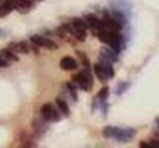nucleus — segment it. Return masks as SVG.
Wrapping results in <instances>:
<instances>
[{
	"label": "nucleus",
	"mask_w": 159,
	"mask_h": 148,
	"mask_svg": "<svg viewBox=\"0 0 159 148\" xmlns=\"http://www.w3.org/2000/svg\"><path fill=\"white\" fill-rule=\"evenodd\" d=\"M135 130L133 128H121L116 126L107 125L102 128V135L106 138H113L120 143H129L135 136Z\"/></svg>",
	"instance_id": "f257e3e1"
},
{
	"label": "nucleus",
	"mask_w": 159,
	"mask_h": 148,
	"mask_svg": "<svg viewBox=\"0 0 159 148\" xmlns=\"http://www.w3.org/2000/svg\"><path fill=\"white\" fill-rule=\"evenodd\" d=\"M94 72H95L96 76L102 82H105V81L109 80V78H112L115 76V70H113L111 62L106 59H102V58H100L99 63L95 64Z\"/></svg>",
	"instance_id": "f03ea898"
},
{
	"label": "nucleus",
	"mask_w": 159,
	"mask_h": 148,
	"mask_svg": "<svg viewBox=\"0 0 159 148\" xmlns=\"http://www.w3.org/2000/svg\"><path fill=\"white\" fill-rule=\"evenodd\" d=\"M74 82L77 86L84 92H89L94 86L93 75L91 73V68H85L83 71L74 76Z\"/></svg>",
	"instance_id": "7ed1b4c3"
},
{
	"label": "nucleus",
	"mask_w": 159,
	"mask_h": 148,
	"mask_svg": "<svg viewBox=\"0 0 159 148\" xmlns=\"http://www.w3.org/2000/svg\"><path fill=\"white\" fill-rule=\"evenodd\" d=\"M40 115H42V118L46 122H49V121L57 122L60 120L58 111L53 108L52 104H50V102H47V104L43 105L42 108H40Z\"/></svg>",
	"instance_id": "20e7f679"
},
{
	"label": "nucleus",
	"mask_w": 159,
	"mask_h": 148,
	"mask_svg": "<svg viewBox=\"0 0 159 148\" xmlns=\"http://www.w3.org/2000/svg\"><path fill=\"white\" fill-rule=\"evenodd\" d=\"M31 42L33 43L36 46H40L44 47L46 49H49V50H56L58 49V45L56 44L53 40L49 39V38L43 37L40 35H33L31 36Z\"/></svg>",
	"instance_id": "39448f33"
},
{
	"label": "nucleus",
	"mask_w": 159,
	"mask_h": 148,
	"mask_svg": "<svg viewBox=\"0 0 159 148\" xmlns=\"http://www.w3.org/2000/svg\"><path fill=\"white\" fill-rule=\"evenodd\" d=\"M122 29V25L115 19L110 18H104L99 21V31H111V32H118Z\"/></svg>",
	"instance_id": "423d86ee"
},
{
	"label": "nucleus",
	"mask_w": 159,
	"mask_h": 148,
	"mask_svg": "<svg viewBox=\"0 0 159 148\" xmlns=\"http://www.w3.org/2000/svg\"><path fill=\"white\" fill-rule=\"evenodd\" d=\"M122 37L123 36L118 34L117 32H111V31H99V34H98V38H99L100 42L108 45H111L113 43L118 42Z\"/></svg>",
	"instance_id": "0eeeda50"
},
{
	"label": "nucleus",
	"mask_w": 159,
	"mask_h": 148,
	"mask_svg": "<svg viewBox=\"0 0 159 148\" xmlns=\"http://www.w3.org/2000/svg\"><path fill=\"white\" fill-rule=\"evenodd\" d=\"M32 6H33L32 0H14V10L22 14L27 13L31 10Z\"/></svg>",
	"instance_id": "6e6552de"
},
{
	"label": "nucleus",
	"mask_w": 159,
	"mask_h": 148,
	"mask_svg": "<svg viewBox=\"0 0 159 148\" xmlns=\"http://www.w3.org/2000/svg\"><path fill=\"white\" fill-rule=\"evenodd\" d=\"M9 48L14 53H29L30 46L26 42H20V43H11L9 44Z\"/></svg>",
	"instance_id": "1a4fd4ad"
},
{
	"label": "nucleus",
	"mask_w": 159,
	"mask_h": 148,
	"mask_svg": "<svg viewBox=\"0 0 159 148\" xmlns=\"http://www.w3.org/2000/svg\"><path fill=\"white\" fill-rule=\"evenodd\" d=\"M60 66L61 69L63 70H66V71H71V70H75L77 69L79 64H77V61L72 57H64L61 59L60 61Z\"/></svg>",
	"instance_id": "9d476101"
},
{
	"label": "nucleus",
	"mask_w": 159,
	"mask_h": 148,
	"mask_svg": "<svg viewBox=\"0 0 159 148\" xmlns=\"http://www.w3.org/2000/svg\"><path fill=\"white\" fill-rule=\"evenodd\" d=\"M100 58L108 60L110 62H115L118 61V53H116L109 47H102L100 48Z\"/></svg>",
	"instance_id": "9b49d317"
},
{
	"label": "nucleus",
	"mask_w": 159,
	"mask_h": 148,
	"mask_svg": "<svg viewBox=\"0 0 159 148\" xmlns=\"http://www.w3.org/2000/svg\"><path fill=\"white\" fill-rule=\"evenodd\" d=\"M33 128L35 131V133L37 134H44L47 131V126H46V121L44 119H35L33 122Z\"/></svg>",
	"instance_id": "f8f14e48"
},
{
	"label": "nucleus",
	"mask_w": 159,
	"mask_h": 148,
	"mask_svg": "<svg viewBox=\"0 0 159 148\" xmlns=\"http://www.w3.org/2000/svg\"><path fill=\"white\" fill-rule=\"evenodd\" d=\"M69 33L72 34V35L74 36L79 42H85L86 36H87L86 31H80V29H76L71 24H69Z\"/></svg>",
	"instance_id": "ddd939ff"
},
{
	"label": "nucleus",
	"mask_w": 159,
	"mask_h": 148,
	"mask_svg": "<svg viewBox=\"0 0 159 148\" xmlns=\"http://www.w3.org/2000/svg\"><path fill=\"white\" fill-rule=\"evenodd\" d=\"M99 19L94 14L89 13L85 16V23L87 24V26H91L95 29H98V31H99Z\"/></svg>",
	"instance_id": "4468645a"
},
{
	"label": "nucleus",
	"mask_w": 159,
	"mask_h": 148,
	"mask_svg": "<svg viewBox=\"0 0 159 148\" xmlns=\"http://www.w3.org/2000/svg\"><path fill=\"white\" fill-rule=\"evenodd\" d=\"M0 56L6 60H11V61H19V57L13 52L11 51L10 49H1L0 50Z\"/></svg>",
	"instance_id": "2eb2a0df"
},
{
	"label": "nucleus",
	"mask_w": 159,
	"mask_h": 148,
	"mask_svg": "<svg viewBox=\"0 0 159 148\" xmlns=\"http://www.w3.org/2000/svg\"><path fill=\"white\" fill-rule=\"evenodd\" d=\"M56 104H57V107L59 108V110L61 111L64 115L70 114V108H69V105L66 104V100L61 99V98H57V99H56Z\"/></svg>",
	"instance_id": "dca6fc26"
},
{
	"label": "nucleus",
	"mask_w": 159,
	"mask_h": 148,
	"mask_svg": "<svg viewBox=\"0 0 159 148\" xmlns=\"http://www.w3.org/2000/svg\"><path fill=\"white\" fill-rule=\"evenodd\" d=\"M71 25L76 29H80V31H86L87 29V24L81 18H73Z\"/></svg>",
	"instance_id": "f3484780"
},
{
	"label": "nucleus",
	"mask_w": 159,
	"mask_h": 148,
	"mask_svg": "<svg viewBox=\"0 0 159 148\" xmlns=\"http://www.w3.org/2000/svg\"><path fill=\"white\" fill-rule=\"evenodd\" d=\"M131 86V84L129 82H120L119 84L117 85V87H116V95L118 96H121L123 93H125L126 91H128V88Z\"/></svg>",
	"instance_id": "a211bd4d"
},
{
	"label": "nucleus",
	"mask_w": 159,
	"mask_h": 148,
	"mask_svg": "<svg viewBox=\"0 0 159 148\" xmlns=\"http://www.w3.org/2000/svg\"><path fill=\"white\" fill-rule=\"evenodd\" d=\"M109 94H110V92H109V87L104 86L102 89H100L99 93H98V95H97L98 100H99V101H105V100H107L109 97Z\"/></svg>",
	"instance_id": "6ab92c4d"
},
{
	"label": "nucleus",
	"mask_w": 159,
	"mask_h": 148,
	"mask_svg": "<svg viewBox=\"0 0 159 148\" xmlns=\"http://www.w3.org/2000/svg\"><path fill=\"white\" fill-rule=\"evenodd\" d=\"M66 88H68L69 93H70L71 97L74 101H77V93H76V86H75L74 83H66Z\"/></svg>",
	"instance_id": "aec40b11"
},
{
	"label": "nucleus",
	"mask_w": 159,
	"mask_h": 148,
	"mask_svg": "<svg viewBox=\"0 0 159 148\" xmlns=\"http://www.w3.org/2000/svg\"><path fill=\"white\" fill-rule=\"evenodd\" d=\"M76 53L79 55V58L81 59V62L83 63V65H84L85 68H91V63H89V60L87 59V57H86V55H85L84 51L77 50Z\"/></svg>",
	"instance_id": "412c9836"
},
{
	"label": "nucleus",
	"mask_w": 159,
	"mask_h": 148,
	"mask_svg": "<svg viewBox=\"0 0 159 148\" xmlns=\"http://www.w3.org/2000/svg\"><path fill=\"white\" fill-rule=\"evenodd\" d=\"M108 107H109V104L107 102V100L100 101V110H102V113L104 117H106V115L108 114Z\"/></svg>",
	"instance_id": "4be33fe9"
},
{
	"label": "nucleus",
	"mask_w": 159,
	"mask_h": 148,
	"mask_svg": "<svg viewBox=\"0 0 159 148\" xmlns=\"http://www.w3.org/2000/svg\"><path fill=\"white\" fill-rule=\"evenodd\" d=\"M2 5H3V7L8 10V11L11 12L12 10H14V0H6Z\"/></svg>",
	"instance_id": "5701e85b"
},
{
	"label": "nucleus",
	"mask_w": 159,
	"mask_h": 148,
	"mask_svg": "<svg viewBox=\"0 0 159 148\" xmlns=\"http://www.w3.org/2000/svg\"><path fill=\"white\" fill-rule=\"evenodd\" d=\"M9 62H8V60L3 59L2 57H0V68H7V66H9Z\"/></svg>",
	"instance_id": "b1692460"
},
{
	"label": "nucleus",
	"mask_w": 159,
	"mask_h": 148,
	"mask_svg": "<svg viewBox=\"0 0 159 148\" xmlns=\"http://www.w3.org/2000/svg\"><path fill=\"white\" fill-rule=\"evenodd\" d=\"M139 147H143V148H152V146H150L149 141H148V143H146V141H141V143H139Z\"/></svg>",
	"instance_id": "393cba45"
},
{
	"label": "nucleus",
	"mask_w": 159,
	"mask_h": 148,
	"mask_svg": "<svg viewBox=\"0 0 159 148\" xmlns=\"http://www.w3.org/2000/svg\"><path fill=\"white\" fill-rule=\"evenodd\" d=\"M7 35H8V33H7V31H6V29H0V38H5Z\"/></svg>",
	"instance_id": "a878e982"
},
{
	"label": "nucleus",
	"mask_w": 159,
	"mask_h": 148,
	"mask_svg": "<svg viewBox=\"0 0 159 148\" xmlns=\"http://www.w3.org/2000/svg\"><path fill=\"white\" fill-rule=\"evenodd\" d=\"M0 1H1V0H0Z\"/></svg>",
	"instance_id": "bb28decb"
}]
</instances>
